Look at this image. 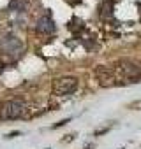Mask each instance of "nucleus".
Wrapping results in <instances>:
<instances>
[{
	"mask_svg": "<svg viewBox=\"0 0 141 149\" xmlns=\"http://www.w3.org/2000/svg\"><path fill=\"white\" fill-rule=\"evenodd\" d=\"M115 74H118V79L120 77H127V79H137L141 76V63L134 61V60H120L116 63V67L113 68Z\"/></svg>",
	"mask_w": 141,
	"mask_h": 149,
	"instance_id": "obj_1",
	"label": "nucleus"
},
{
	"mask_svg": "<svg viewBox=\"0 0 141 149\" xmlns=\"http://www.w3.org/2000/svg\"><path fill=\"white\" fill-rule=\"evenodd\" d=\"M27 111V104L21 100H9L0 107V118L2 119H20Z\"/></svg>",
	"mask_w": 141,
	"mask_h": 149,
	"instance_id": "obj_2",
	"label": "nucleus"
},
{
	"mask_svg": "<svg viewBox=\"0 0 141 149\" xmlns=\"http://www.w3.org/2000/svg\"><path fill=\"white\" fill-rule=\"evenodd\" d=\"M78 88V79L73 77V76H63V77H58L55 79L53 83V93L58 95V97H63V95H70L74 93Z\"/></svg>",
	"mask_w": 141,
	"mask_h": 149,
	"instance_id": "obj_3",
	"label": "nucleus"
},
{
	"mask_svg": "<svg viewBox=\"0 0 141 149\" xmlns=\"http://www.w3.org/2000/svg\"><path fill=\"white\" fill-rule=\"evenodd\" d=\"M95 77L101 86H113V84L120 83V79L116 77V74L113 72L111 67H99L95 70Z\"/></svg>",
	"mask_w": 141,
	"mask_h": 149,
	"instance_id": "obj_4",
	"label": "nucleus"
},
{
	"mask_svg": "<svg viewBox=\"0 0 141 149\" xmlns=\"http://www.w3.org/2000/svg\"><path fill=\"white\" fill-rule=\"evenodd\" d=\"M0 49H2L4 53H7V54H14V53L21 51V42H20L18 37L9 35V37H4L2 40H0Z\"/></svg>",
	"mask_w": 141,
	"mask_h": 149,
	"instance_id": "obj_5",
	"label": "nucleus"
},
{
	"mask_svg": "<svg viewBox=\"0 0 141 149\" xmlns=\"http://www.w3.org/2000/svg\"><path fill=\"white\" fill-rule=\"evenodd\" d=\"M35 30H37L39 33L48 35V33H53V32L56 30V25H55V21H53L49 16H42V18H39V19H37Z\"/></svg>",
	"mask_w": 141,
	"mask_h": 149,
	"instance_id": "obj_6",
	"label": "nucleus"
},
{
	"mask_svg": "<svg viewBox=\"0 0 141 149\" xmlns=\"http://www.w3.org/2000/svg\"><path fill=\"white\" fill-rule=\"evenodd\" d=\"M9 9L11 11H16V13H23L27 9V0H11Z\"/></svg>",
	"mask_w": 141,
	"mask_h": 149,
	"instance_id": "obj_7",
	"label": "nucleus"
}]
</instances>
